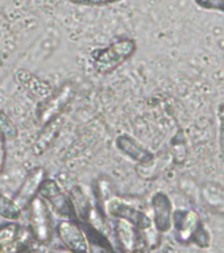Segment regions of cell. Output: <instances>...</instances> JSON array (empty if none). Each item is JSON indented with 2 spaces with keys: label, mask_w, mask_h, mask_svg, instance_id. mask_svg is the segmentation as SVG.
<instances>
[{
  "label": "cell",
  "mask_w": 224,
  "mask_h": 253,
  "mask_svg": "<svg viewBox=\"0 0 224 253\" xmlns=\"http://www.w3.org/2000/svg\"><path fill=\"white\" fill-rule=\"evenodd\" d=\"M137 50V43L134 39L122 37L108 46L95 50L91 55L92 67L96 73L102 75L111 74L123 63L128 61Z\"/></svg>",
  "instance_id": "6da1fadb"
},
{
  "label": "cell",
  "mask_w": 224,
  "mask_h": 253,
  "mask_svg": "<svg viewBox=\"0 0 224 253\" xmlns=\"http://www.w3.org/2000/svg\"><path fill=\"white\" fill-rule=\"evenodd\" d=\"M29 210L31 235L39 244H49L53 237V223L47 203L37 195L27 207Z\"/></svg>",
  "instance_id": "7a4b0ae2"
},
{
  "label": "cell",
  "mask_w": 224,
  "mask_h": 253,
  "mask_svg": "<svg viewBox=\"0 0 224 253\" xmlns=\"http://www.w3.org/2000/svg\"><path fill=\"white\" fill-rule=\"evenodd\" d=\"M74 91V86L71 83H65L51 95L50 98L45 100L39 108L40 124L44 126L55 119H58L63 111L66 110L69 103L71 102Z\"/></svg>",
  "instance_id": "3957f363"
},
{
  "label": "cell",
  "mask_w": 224,
  "mask_h": 253,
  "mask_svg": "<svg viewBox=\"0 0 224 253\" xmlns=\"http://www.w3.org/2000/svg\"><path fill=\"white\" fill-rule=\"evenodd\" d=\"M55 235L63 248L74 253H89L87 239L82 224L75 219H63L55 225Z\"/></svg>",
  "instance_id": "277c9868"
},
{
  "label": "cell",
  "mask_w": 224,
  "mask_h": 253,
  "mask_svg": "<svg viewBox=\"0 0 224 253\" xmlns=\"http://www.w3.org/2000/svg\"><path fill=\"white\" fill-rule=\"evenodd\" d=\"M39 195L46 203H49L61 216H63L65 219H75L74 209L71 205L70 198L63 193V190L59 187V185L54 179L46 178V181L44 182L40 189Z\"/></svg>",
  "instance_id": "5b68a950"
},
{
  "label": "cell",
  "mask_w": 224,
  "mask_h": 253,
  "mask_svg": "<svg viewBox=\"0 0 224 253\" xmlns=\"http://www.w3.org/2000/svg\"><path fill=\"white\" fill-rule=\"evenodd\" d=\"M115 240L122 253H138L145 247L142 232L131 221L116 219L115 223Z\"/></svg>",
  "instance_id": "8992f818"
},
{
  "label": "cell",
  "mask_w": 224,
  "mask_h": 253,
  "mask_svg": "<svg viewBox=\"0 0 224 253\" xmlns=\"http://www.w3.org/2000/svg\"><path fill=\"white\" fill-rule=\"evenodd\" d=\"M201 217L193 210H174L172 219V229L174 231L176 240L182 245L191 243V237L201 223Z\"/></svg>",
  "instance_id": "52a82bcc"
},
{
  "label": "cell",
  "mask_w": 224,
  "mask_h": 253,
  "mask_svg": "<svg viewBox=\"0 0 224 253\" xmlns=\"http://www.w3.org/2000/svg\"><path fill=\"white\" fill-rule=\"evenodd\" d=\"M46 178L47 173L44 168H35L27 174V177L17 190V193L12 198V201L19 206L21 211L27 209L32 199L39 195L40 189L44 182L46 181Z\"/></svg>",
  "instance_id": "ba28073f"
},
{
  "label": "cell",
  "mask_w": 224,
  "mask_h": 253,
  "mask_svg": "<svg viewBox=\"0 0 224 253\" xmlns=\"http://www.w3.org/2000/svg\"><path fill=\"white\" fill-rule=\"evenodd\" d=\"M150 207L153 211V224L160 233L169 232L173 219V202L165 191H156L150 198Z\"/></svg>",
  "instance_id": "9c48e42d"
},
{
  "label": "cell",
  "mask_w": 224,
  "mask_h": 253,
  "mask_svg": "<svg viewBox=\"0 0 224 253\" xmlns=\"http://www.w3.org/2000/svg\"><path fill=\"white\" fill-rule=\"evenodd\" d=\"M115 145L126 157H128L131 161L136 162V164L146 165L154 160L153 152L130 134L123 133L118 136L115 140Z\"/></svg>",
  "instance_id": "30bf717a"
},
{
  "label": "cell",
  "mask_w": 224,
  "mask_h": 253,
  "mask_svg": "<svg viewBox=\"0 0 224 253\" xmlns=\"http://www.w3.org/2000/svg\"><path fill=\"white\" fill-rule=\"evenodd\" d=\"M61 126H62L61 116L53 120V122H50L49 124H46V126H44L43 132L40 133L39 138L33 144V152H35V154L40 156V154H43L44 152H46L50 148V145L54 142L57 136H58L59 130H61Z\"/></svg>",
  "instance_id": "8fae6325"
},
{
  "label": "cell",
  "mask_w": 224,
  "mask_h": 253,
  "mask_svg": "<svg viewBox=\"0 0 224 253\" xmlns=\"http://www.w3.org/2000/svg\"><path fill=\"white\" fill-rule=\"evenodd\" d=\"M82 227L87 239L89 253H114L108 237L98 232L96 229L91 228L90 225L82 224Z\"/></svg>",
  "instance_id": "7c38bea8"
},
{
  "label": "cell",
  "mask_w": 224,
  "mask_h": 253,
  "mask_svg": "<svg viewBox=\"0 0 224 253\" xmlns=\"http://www.w3.org/2000/svg\"><path fill=\"white\" fill-rule=\"evenodd\" d=\"M21 235V227L11 221L0 227V253H11V248L17 243Z\"/></svg>",
  "instance_id": "4fadbf2b"
},
{
  "label": "cell",
  "mask_w": 224,
  "mask_h": 253,
  "mask_svg": "<svg viewBox=\"0 0 224 253\" xmlns=\"http://www.w3.org/2000/svg\"><path fill=\"white\" fill-rule=\"evenodd\" d=\"M203 198L211 209L224 212V187L219 185H206Z\"/></svg>",
  "instance_id": "5bb4252c"
},
{
  "label": "cell",
  "mask_w": 224,
  "mask_h": 253,
  "mask_svg": "<svg viewBox=\"0 0 224 253\" xmlns=\"http://www.w3.org/2000/svg\"><path fill=\"white\" fill-rule=\"evenodd\" d=\"M0 216L9 221H17L21 217V209L15 202L0 191Z\"/></svg>",
  "instance_id": "9a60e30c"
},
{
  "label": "cell",
  "mask_w": 224,
  "mask_h": 253,
  "mask_svg": "<svg viewBox=\"0 0 224 253\" xmlns=\"http://www.w3.org/2000/svg\"><path fill=\"white\" fill-rule=\"evenodd\" d=\"M211 233H210V229L207 228V225L201 221L199 225H198L197 231L194 232L193 237H191V243L195 244L198 248L201 249H209L211 247Z\"/></svg>",
  "instance_id": "2e32d148"
},
{
  "label": "cell",
  "mask_w": 224,
  "mask_h": 253,
  "mask_svg": "<svg viewBox=\"0 0 224 253\" xmlns=\"http://www.w3.org/2000/svg\"><path fill=\"white\" fill-rule=\"evenodd\" d=\"M0 130L3 132L5 138H16L17 137V129L12 120L4 114L3 111H0Z\"/></svg>",
  "instance_id": "e0dca14e"
},
{
  "label": "cell",
  "mask_w": 224,
  "mask_h": 253,
  "mask_svg": "<svg viewBox=\"0 0 224 253\" xmlns=\"http://www.w3.org/2000/svg\"><path fill=\"white\" fill-rule=\"evenodd\" d=\"M194 3L205 11H218L224 13V0H194Z\"/></svg>",
  "instance_id": "ac0fdd59"
},
{
  "label": "cell",
  "mask_w": 224,
  "mask_h": 253,
  "mask_svg": "<svg viewBox=\"0 0 224 253\" xmlns=\"http://www.w3.org/2000/svg\"><path fill=\"white\" fill-rule=\"evenodd\" d=\"M218 141L224 154V102L218 106Z\"/></svg>",
  "instance_id": "d6986e66"
},
{
  "label": "cell",
  "mask_w": 224,
  "mask_h": 253,
  "mask_svg": "<svg viewBox=\"0 0 224 253\" xmlns=\"http://www.w3.org/2000/svg\"><path fill=\"white\" fill-rule=\"evenodd\" d=\"M71 4L75 5H86V7H103L110 4L120 3L123 0H69Z\"/></svg>",
  "instance_id": "ffe728a7"
},
{
  "label": "cell",
  "mask_w": 224,
  "mask_h": 253,
  "mask_svg": "<svg viewBox=\"0 0 224 253\" xmlns=\"http://www.w3.org/2000/svg\"><path fill=\"white\" fill-rule=\"evenodd\" d=\"M7 164V138L0 130V174L3 173Z\"/></svg>",
  "instance_id": "44dd1931"
},
{
  "label": "cell",
  "mask_w": 224,
  "mask_h": 253,
  "mask_svg": "<svg viewBox=\"0 0 224 253\" xmlns=\"http://www.w3.org/2000/svg\"><path fill=\"white\" fill-rule=\"evenodd\" d=\"M53 253H74V252H71V251H67V249H58V251H55V252Z\"/></svg>",
  "instance_id": "7402d4cb"
},
{
  "label": "cell",
  "mask_w": 224,
  "mask_h": 253,
  "mask_svg": "<svg viewBox=\"0 0 224 253\" xmlns=\"http://www.w3.org/2000/svg\"><path fill=\"white\" fill-rule=\"evenodd\" d=\"M15 253H28V249L27 248L19 249V251H17V252H15Z\"/></svg>",
  "instance_id": "603a6c76"
},
{
  "label": "cell",
  "mask_w": 224,
  "mask_h": 253,
  "mask_svg": "<svg viewBox=\"0 0 224 253\" xmlns=\"http://www.w3.org/2000/svg\"><path fill=\"white\" fill-rule=\"evenodd\" d=\"M28 253H43V252H40V251H28Z\"/></svg>",
  "instance_id": "cb8c5ba5"
}]
</instances>
